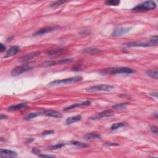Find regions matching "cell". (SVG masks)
I'll return each instance as SVG.
<instances>
[{
	"mask_svg": "<svg viewBox=\"0 0 158 158\" xmlns=\"http://www.w3.org/2000/svg\"><path fill=\"white\" fill-rule=\"evenodd\" d=\"M135 73V70L127 67H114L103 69L100 71V74L103 75H113L117 74H131Z\"/></svg>",
	"mask_w": 158,
	"mask_h": 158,
	"instance_id": "1",
	"label": "cell"
},
{
	"mask_svg": "<svg viewBox=\"0 0 158 158\" xmlns=\"http://www.w3.org/2000/svg\"><path fill=\"white\" fill-rule=\"evenodd\" d=\"M156 8V4L153 1H146L137 4L132 9L134 11H152Z\"/></svg>",
	"mask_w": 158,
	"mask_h": 158,
	"instance_id": "2",
	"label": "cell"
},
{
	"mask_svg": "<svg viewBox=\"0 0 158 158\" xmlns=\"http://www.w3.org/2000/svg\"><path fill=\"white\" fill-rule=\"evenodd\" d=\"M83 77L81 76H77V77H73L68 79H61V80H54L52 82L49 84V86H53V85H64V84H72L78 82L81 80H82Z\"/></svg>",
	"mask_w": 158,
	"mask_h": 158,
	"instance_id": "3",
	"label": "cell"
},
{
	"mask_svg": "<svg viewBox=\"0 0 158 158\" xmlns=\"http://www.w3.org/2000/svg\"><path fill=\"white\" fill-rule=\"evenodd\" d=\"M114 88V86L111 85H100L91 86V87L86 88L85 91L88 93L96 92V91H108Z\"/></svg>",
	"mask_w": 158,
	"mask_h": 158,
	"instance_id": "4",
	"label": "cell"
},
{
	"mask_svg": "<svg viewBox=\"0 0 158 158\" xmlns=\"http://www.w3.org/2000/svg\"><path fill=\"white\" fill-rule=\"evenodd\" d=\"M32 68L29 66L27 64H24L22 65H19L17 66V67L13 69L11 71V75L13 77H16V76H18L20 74H22L24 72H28V71H30V70H32Z\"/></svg>",
	"mask_w": 158,
	"mask_h": 158,
	"instance_id": "5",
	"label": "cell"
},
{
	"mask_svg": "<svg viewBox=\"0 0 158 158\" xmlns=\"http://www.w3.org/2000/svg\"><path fill=\"white\" fill-rule=\"evenodd\" d=\"M58 28H59V26H58V25H52V26L43 27V28L39 29L38 31L34 33L33 34V36H35V37L41 36V35H43L44 34L48 33L49 32L54 31V30L58 29Z\"/></svg>",
	"mask_w": 158,
	"mask_h": 158,
	"instance_id": "6",
	"label": "cell"
},
{
	"mask_svg": "<svg viewBox=\"0 0 158 158\" xmlns=\"http://www.w3.org/2000/svg\"><path fill=\"white\" fill-rule=\"evenodd\" d=\"M73 61L72 58H65V59H62L58 61H46L44 63H43V65L45 67H51V66H53L55 65L58 64H63L68 63L72 62Z\"/></svg>",
	"mask_w": 158,
	"mask_h": 158,
	"instance_id": "7",
	"label": "cell"
},
{
	"mask_svg": "<svg viewBox=\"0 0 158 158\" xmlns=\"http://www.w3.org/2000/svg\"><path fill=\"white\" fill-rule=\"evenodd\" d=\"M131 27H120L114 30V32L112 33V36L114 37H118L122 36V35H125L127 33L131 31Z\"/></svg>",
	"mask_w": 158,
	"mask_h": 158,
	"instance_id": "8",
	"label": "cell"
},
{
	"mask_svg": "<svg viewBox=\"0 0 158 158\" xmlns=\"http://www.w3.org/2000/svg\"><path fill=\"white\" fill-rule=\"evenodd\" d=\"M113 116L114 113L112 112L111 110H106L99 113L97 116L92 117V118H90V119L91 120H98L104 118H109V117H112Z\"/></svg>",
	"mask_w": 158,
	"mask_h": 158,
	"instance_id": "9",
	"label": "cell"
},
{
	"mask_svg": "<svg viewBox=\"0 0 158 158\" xmlns=\"http://www.w3.org/2000/svg\"><path fill=\"white\" fill-rule=\"evenodd\" d=\"M67 52V50L65 49H49L47 52V54L50 56L53 57H57L59 56L63 55Z\"/></svg>",
	"mask_w": 158,
	"mask_h": 158,
	"instance_id": "10",
	"label": "cell"
},
{
	"mask_svg": "<svg viewBox=\"0 0 158 158\" xmlns=\"http://www.w3.org/2000/svg\"><path fill=\"white\" fill-rule=\"evenodd\" d=\"M17 156V153L12 150L1 149L0 150V156L1 157H12Z\"/></svg>",
	"mask_w": 158,
	"mask_h": 158,
	"instance_id": "11",
	"label": "cell"
},
{
	"mask_svg": "<svg viewBox=\"0 0 158 158\" xmlns=\"http://www.w3.org/2000/svg\"><path fill=\"white\" fill-rule=\"evenodd\" d=\"M29 108V106L26 103H19L17 104H15V105H12L11 106H9L8 108H7V110L9 111H18L20 109H25Z\"/></svg>",
	"mask_w": 158,
	"mask_h": 158,
	"instance_id": "12",
	"label": "cell"
},
{
	"mask_svg": "<svg viewBox=\"0 0 158 158\" xmlns=\"http://www.w3.org/2000/svg\"><path fill=\"white\" fill-rule=\"evenodd\" d=\"M20 51V47L17 45H14L12 47L10 48L8 52H6V55H5L4 58H9V57H11L13 56L16 55Z\"/></svg>",
	"mask_w": 158,
	"mask_h": 158,
	"instance_id": "13",
	"label": "cell"
},
{
	"mask_svg": "<svg viewBox=\"0 0 158 158\" xmlns=\"http://www.w3.org/2000/svg\"><path fill=\"white\" fill-rule=\"evenodd\" d=\"M40 54L39 52H35L29 53L26 55H24V56H22L21 58L20 59V61H22V62H27V61H29L30 60H31L33 59L34 58L38 56Z\"/></svg>",
	"mask_w": 158,
	"mask_h": 158,
	"instance_id": "14",
	"label": "cell"
},
{
	"mask_svg": "<svg viewBox=\"0 0 158 158\" xmlns=\"http://www.w3.org/2000/svg\"><path fill=\"white\" fill-rule=\"evenodd\" d=\"M91 101H89V100H86L85 101H84V102H81V103H75V104H73L72 105L70 106H69L68 107H66V108H65L64 109V111H69V110H70V109H74L75 108H77V107H80V106H88L90 104H91Z\"/></svg>",
	"mask_w": 158,
	"mask_h": 158,
	"instance_id": "15",
	"label": "cell"
},
{
	"mask_svg": "<svg viewBox=\"0 0 158 158\" xmlns=\"http://www.w3.org/2000/svg\"><path fill=\"white\" fill-rule=\"evenodd\" d=\"M44 114L47 116L51 117L54 118H62V114L52 109H48L44 111Z\"/></svg>",
	"mask_w": 158,
	"mask_h": 158,
	"instance_id": "16",
	"label": "cell"
},
{
	"mask_svg": "<svg viewBox=\"0 0 158 158\" xmlns=\"http://www.w3.org/2000/svg\"><path fill=\"white\" fill-rule=\"evenodd\" d=\"M102 52V50L98 49L97 48H93V47H90L85 48L82 51V53L85 54H100Z\"/></svg>",
	"mask_w": 158,
	"mask_h": 158,
	"instance_id": "17",
	"label": "cell"
},
{
	"mask_svg": "<svg viewBox=\"0 0 158 158\" xmlns=\"http://www.w3.org/2000/svg\"><path fill=\"white\" fill-rule=\"evenodd\" d=\"M84 138L86 140H98L101 138L100 134L95 132H92V133H89L84 135Z\"/></svg>",
	"mask_w": 158,
	"mask_h": 158,
	"instance_id": "18",
	"label": "cell"
},
{
	"mask_svg": "<svg viewBox=\"0 0 158 158\" xmlns=\"http://www.w3.org/2000/svg\"><path fill=\"white\" fill-rule=\"evenodd\" d=\"M128 47H148L152 45L148 43H138V42H129L124 44Z\"/></svg>",
	"mask_w": 158,
	"mask_h": 158,
	"instance_id": "19",
	"label": "cell"
},
{
	"mask_svg": "<svg viewBox=\"0 0 158 158\" xmlns=\"http://www.w3.org/2000/svg\"><path fill=\"white\" fill-rule=\"evenodd\" d=\"M81 119V116L80 115L77 116H75L72 117H70V118H68L65 120V124L66 125H70L74 123H75V122H77Z\"/></svg>",
	"mask_w": 158,
	"mask_h": 158,
	"instance_id": "20",
	"label": "cell"
},
{
	"mask_svg": "<svg viewBox=\"0 0 158 158\" xmlns=\"http://www.w3.org/2000/svg\"><path fill=\"white\" fill-rule=\"evenodd\" d=\"M146 74L148 75L149 77L156 80H157L158 78V70L157 68L148 70L146 72Z\"/></svg>",
	"mask_w": 158,
	"mask_h": 158,
	"instance_id": "21",
	"label": "cell"
},
{
	"mask_svg": "<svg viewBox=\"0 0 158 158\" xmlns=\"http://www.w3.org/2000/svg\"><path fill=\"white\" fill-rule=\"evenodd\" d=\"M70 144L72 145H74L75 146L79 147V148H86V147L89 146V145L87 144L84 143H82V142L77 141H70Z\"/></svg>",
	"mask_w": 158,
	"mask_h": 158,
	"instance_id": "22",
	"label": "cell"
},
{
	"mask_svg": "<svg viewBox=\"0 0 158 158\" xmlns=\"http://www.w3.org/2000/svg\"><path fill=\"white\" fill-rule=\"evenodd\" d=\"M126 125V124L125 122H119V123H116L114 124L113 125H112L111 127V130H118L121 127H123Z\"/></svg>",
	"mask_w": 158,
	"mask_h": 158,
	"instance_id": "23",
	"label": "cell"
},
{
	"mask_svg": "<svg viewBox=\"0 0 158 158\" xmlns=\"http://www.w3.org/2000/svg\"><path fill=\"white\" fill-rule=\"evenodd\" d=\"M40 113H29L28 114H27L26 116H25V118L24 119L25 120H29L30 119H33V118H37V117H38V116H40Z\"/></svg>",
	"mask_w": 158,
	"mask_h": 158,
	"instance_id": "24",
	"label": "cell"
},
{
	"mask_svg": "<svg viewBox=\"0 0 158 158\" xmlns=\"http://www.w3.org/2000/svg\"><path fill=\"white\" fill-rule=\"evenodd\" d=\"M128 104V103H119V104H117L116 105L113 106L112 108H113L114 109H124L127 108V106Z\"/></svg>",
	"mask_w": 158,
	"mask_h": 158,
	"instance_id": "25",
	"label": "cell"
},
{
	"mask_svg": "<svg viewBox=\"0 0 158 158\" xmlns=\"http://www.w3.org/2000/svg\"><path fill=\"white\" fill-rule=\"evenodd\" d=\"M105 3L107 5H109V6H118V5L120 3V1L119 0H108L105 2Z\"/></svg>",
	"mask_w": 158,
	"mask_h": 158,
	"instance_id": "26",
	"label": "cell"
},
{
	"mask_svg": "<svg viewBox=\"0 0 158 158\" xmlns=\"http://www.w3.org/2000/svg\"><path fill=\"white\" fill-rule=\"evenodd\" d=\"M65 2H67L66 1H54L53 3L51 4V7L52 8H58L61 5H62L63 4L65 3Z\"/></svg>",
	"mask_w": 158,
	"mask_h": 158,
	"instance_id": "27",
	"label": "cell"
},
{
	"mask_svg": "<svg viewBox=\"0 0 158 158\" xmlns=\"http://www.w3.org/2000/svg\"><path fill=\"white\" fill-rule=\"evenodd\" d=\"M64 146V143H58L56 145H52L49 147V150H58V149H60L61 148L63 147Z\"/></svg>",
	"mask_w": 158,
	"mask_h": 158,
	"instance_id": "28",
	"label": "cell"
},
{
	"mask_svg": "<svg viewBox=\"0 0 158 158\" xmlns=\"http://www.w3.org/2000/svg\"><path fill=\"white\" fill-rule=\"evenodd\" d=\"M157 41H158V37L157 35H154V36H151L150 38V42H151V45L152 44H157Z\"/></svg>",
	"mask_w": 158,
	"mask_h": 158,
	"instance_id": "29",
	"label": "cell"
},
{
	"mask_svg": "<svg viewBox=\"0 0 158 158\" xmlns=\"http://www.w3.org/2000/svg\"><path fill=\"white\" fill-rule=\"evenodd\" d=\"M150 131L152 132V133H153L155 134H157V127L155 125H152L150 127Z\"/></svg>",
	"mask_w": 158,
	"mask_h": 158,
	"instance_id": "30",
	"label": "cell"
},
{
	"mask_svg": "<svg viewBox=\"0 0 158 158\" xmlns=\"http://www.w3.org/2000/svg\"><path fill=\"white\" fill-rule=\"evenodd\" d=\"M32 152H33V154H35V155H38L41 154V151H40V150L39 149H38L37 148H33L32 150Z\"/></svg>",
	"mask_w": 158,
	"mask_h": 158,
	"instance_id": "31",
	"label": "cell"
},
{
	"mask_svg": "<svg viewBox=\"0 0 158 158\" xmlns=\"http://www.w3.org/2000/svg\"><path fill=\"white\" fill-rule=\"evenodd\" d=\"M54 133V132L53 130H47L45 131L43 133V136H47V135H52Z\"/></svg>",
	"mask_w": 158,
	"mask_h": 158,
	"instance_id": "32",
	"label": "cell"
},
{
	"mask_svg": "<svg viewBox=\"0 0 158 158\" xmlns=\"http://www.w3.org/2000/svg\"><path fill=\"white\" fill-rule=\"evenodd\" d=\"M38 157H55L56 156L54 155H43V154H40L38 155Z\"/></svg>",
	"mask_w": 158,
	"mask_h": 158,
	"instance_id": "33",
	"label": "cell"
},
{
	"mask_svg": "<svg viewBox=\"0 0 158 158\" xmlns=\"http://www.w3.org/2000/svg\"><path fill=\"white\" fill-rule=\"evenodd\" d=\"M6 47L3 44V43H0V52L3 53L4 52L5 50H6Z\"/></svg>",
	"mask_w": 158,
	"mask_h": 158,
	"instance_id": "34",
	"label": "cell"
},
{
	"mask_svg": "<svg viewBox=\"0 0 158 158\" xmlns=\"http://www.w3.org/2000/svg\"><path fill=\"white\" fill-rule=\"evenodd\" d=\"M104 145H106V146H118L119 145V144L116 143H111V142L105 143Z\"/></svg>",
	"mask_w": 158,
	"mask_h": 158,
	"instance_id": "35",
	"label": "cell"
},
{
	"mask_svg": "<svg viewBox=\"0 0 158 158\" xmlns=\"http://www.w3.org/2000/svg\"><path fill=\"white\" fill-rule=\"evenodd\" d=\"M0 119H1V120L6 119H8V116L6 115H5V114H1V116H0Z\"/></svg>",
	"mask_w": 158,
	"mask_h": 158,
	"instance_id": "36",
	"label": "cell"
},
{
	"mask_svg": "<svg viewBox=\"0 0 158 158\" xmlns=\"http://www.w3.org/2000/svg\"><path fill=\"white\" fill-rule=\"evenodd\" d=\"M33 139H32V140H30V139H29V140H27V143H29V142H30H30H31V141H33Z\"/></svg>",
	"mask_w": 158,
	"mask_h": 158,
	"instance_id": "37",
	"label": "cell"
}]
</instances>
